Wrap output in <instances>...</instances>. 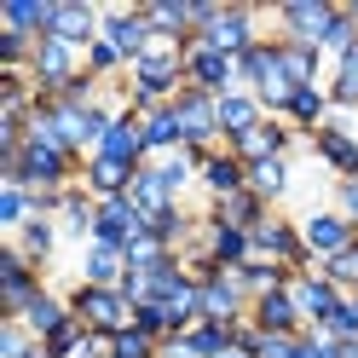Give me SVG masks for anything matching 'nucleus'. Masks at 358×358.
<instances>
[{
  "label": "nucleus",
  "mask_w": 358,
  "mask_h": 358,
  "mask_svg": "<svg viewBox=\"0 0 358 358\" xmlns=\"http://www.w3.org/2000/svg\"><path fill=\"white\" fill-rule=\"evenodd\" d=\"M81 168H87V156L64 150V145H41V139H24V150L12 162H0V173L24 191H76Z\"/></svg>",
  "instance_id": "obj_1"
},
{
  "label": "nucleus",
  "mask_w": 358,
  "mask_h": 358,
  "mask_svg": "<svg viewBox=\"0 0 358 358\" xmlns=\"http://www.w3.org/2000/svg\"><path fill=\"white\" fill-rule=\"evenodd\" d=\"M249 237H255V255H260V260H278V266H289L295 278H301V272H318V260H312V249H306V237H301L295 220L266 214Z\"/></svg>",
  "instance_id": "obj_2"
},
{
  "label": "nucleus",
  "mask_w": 358,
  "mask_h": 358,
  "mask_svg": "<svg viewBox=\"0 0 358 358\" xmlns=\"http://www.w3.org/2000/svg\"><path fill=\"white\" fill-rule=\"evenodd\" d=\"M70 312L93 335H122L133 324V301L122 295V289H93V283H76L70 289Z\"/></svg>",
  "instance_id": "obj_3"
},
{
  "label": "nucleus",
  "mask_w": 358,
  "mask_h": 358,
  "mask_svg": "<svg viewBox=\"0 0 358 358\" xmlns=\"http://www.w3.org/2000/svg\"><path fill=\"white\" fill-rule=\"evenodd\" d=\"M41 295H47V278H41V266H29V260L6 243V255H0V312H6V324H17Z\"/></svg>",
  "instance_id": "obj_4"
},
{
  "label": "nucleus",
  "mask_w": 358,
  "mask_h": 358,
  "mask_svg": "<svg viewBox=\"0 0 358 358\" xmlns=\"http://www.w3.org/2000/svg\"><path fill=\"white\" fill-rule=\"evenodd\" d=\"M347 116H352V110H335V116L306 139L312 156H318V162H324L335 179H358V133L347 127Z\"/></svg>",
  "instance_id": "obj_5"
},
{
  "label": "nucleus",
  "mask_w": 358,
  "mask_h": 358,
  "mask_svg": "<svg viewBox=\"0 0 358 358\" xmlns=\"http://www.w3.org/2000/svg\"><path fill=\"white\" fill-rule=\"evenodd\" d=\"M301 237H306V249H312V260H335V255H347V249H358V226L341 214V208H312L306 220H301Z\"/></svg>",
  "instance_id": "obj_6"
},
{
  "label": "nucleus",
  "mask_w": 358,
  "mask_h": 358,
  "mask_svg": "<svg viewBox=\"0 0 358 358\" xmlns=\"http://www.w3.org/2000/svg\"><path fill=\"white\" fill-rule=\"evenodd\" d=\"M196 41H208V47H220V52H231V58H243L249 47H260V12L255 6H220L214 12V24L196 35Z\"/></svg>",
  "instance_id": "obj_7"
},
{
  "label": "nucleus",
  "mask_w": 358,
  "mask_h": 358,
  "mask_svg": "<svg viewBox=\"0 0 358 358\" xmlns=\"http://www.w3.org/2000/svg\"><path fill=\"white\" fill-rule=\"evenodd\" d=\"M110 47H116L122 58H127V70L139 64L150 47H156V29H150V17H145V6H116V12H104V29H99Z\"/></svg>",
  "instance_id": "obj_8"
},
{
  "label": "nucleus",
  "mask_w": 358,
  "mask_h": 358,
  "mask_svg": "<svg viewBox=\"0 0 358 358\" xmlns=\"http://www.w3.org/2000/svg\"><path fill=\"white\" fill-rule=\"evenodd\" d=\"M185 87H203V93H231L237 87V58L208 47V41H191L185 47Z\"/></svg>",
  "instance_id": "obj_9"
},
{
  "label": "nucleus",
  "mask_w": 358,
  "mask_h": 358,
  "mask_svg": "<svg viewBox=\"0 0 358 358\" xmlns=\"http://www.w3.org/2000/svg\"><path fill=\"white\" fill-rule=\"evenodd\" d=\"M335 12H341L335 0H283V6H278V41H301V47H318Z\"/></svg>",
  "instance_id": "obj_10"
},
{
  "label": "nucleus",
  "mask_w": 358,
  "mask_h": 358,
  "mask_svg": "<svg viewBox=\"0 0 358 358\" xmlns=\"http://www.w3.org/2000/svg\"><path fill=\"white\" fill-rule=\"evenodd\" d=\"M249 289H243L237 272H208L203 278V318L208 324H243L249 318Z\"/></svg>",
  "instance_id": "obj_11"
},
{
  "label": "nucleus",
  "mask_w": 358,
  "mask_h": 358,
  "mask_svg": "<svg viewBox=\"0 0 358 358\" xmlns=\"http://www.w3.org/2000/svg\"><path fill=\"white\" fill-rule=\"evenodd\" d=\"M295 139H301V133L289 127L283 116H266V122H260L255 133H243V139H231L226 150H231V156H243V162L255 168V162H272V156H289V150H295Z\"/></svg>",
  "instance_id": "obj_12"
},
{
  "label": "nucleus",
  "mask_w": 358,
  "mask_h": 358,
  "mask_svg": "<svg viewBox=\"0 0 358 358\" xmlns=\"http://www.w3.org/2000/svg\"><path fill=\"white\" fill-rule=\"evenodd\" d=\"M145 226H150V220H145L139 208H133L127 196H110V203H99V220H93V243H99V249H122V255H127V243L139 237Z\"/></svg>",
  "instance_id": "obj_13"
},
{
  "label": "nucleus",
  "mask_w": 358,
  "mask_h": 358,
  "mask_svg": "<svg viewBox=\"0 0 358 358\" xmlns=\"http://www.w3.org/2000/svg\"><path fill=\"white\" fill-rule=\"evenodd\" d=\"M93 156H104V162H122V168H133V173H139V168L150 162L145 133H139V116H133V110H127V116H116V122L104 127V139L93 145Z\"/></svg>",
  "instance_id": "obj_14"
},
{
  "label": "nucleus",
  "mask_w": 358,
  "mask_h": 358,
  "mask_svg": "<svg viewBox=\"0 0 358 358\" xmlns=\"http://www.w3.org/2000/svg\"><path fill=\"white\" fill-rule=\"evenodd\" d=\"M203 249H208V260L220 266V272H243V266L255 260V237L237 231V226H220V220L203 214Z\"/></svg>",
  "instance_id": "obj_15"
},
{
  "label": "nucleus",
  "mask_w": 358,
  "mask_h": 358,
  "mask_svg": "<svg viewBox=\"0 0 358 358\" xmlns=\"http://www.w3.org/2000/svg\"><path fill=\"white\" fill-rule=\"evenodd\" d=\"M99 29H104V12H93L87 0H58L52 6V29L47 35H58V41H70V47H93L99 41Z\"/></svg>",
  "instance_id": "obj_16"
},
{
  "label": "nucleus",
  "mask_w": 358,
  "mask_h": 358,
  "mask_svg": "<svg viewBox=\"0 0 358 358\" xmlns=\"http://www.w3.org/2000/svg\"><path fill=\"white\" fill-rule=\"evenodd\" d=\"M249 324L266 329V335H301L306 318H301V306H295V289H272V295H260L249 306Z\"/></svg>",
  "instance_id": "obj_17"
},
{
  "label": "nucleus",
  "mask_w": 358,
  "mask_h": 358,
  "mask_svg": "<svg viewBox=\"0 0 358 358\" xmlns=\"http://www.w3.org/2000/svg\"><path fill=\"white\" fill-rule=\"evenodd\" d=\"M289 289H295V306H301L306 329H312V324H324L329 312L347 301V295H341V289H335V283H329L324 272H301V278H289Z\"/></svg>",
  "instance_id": "obj_18"
},
{
  "label": "nucleus",
  "mask_w": 358,
  "mask_h": 358,
  "mask_svg": "<svg viewBox=\"0 0 358 358\" xmlns=\"http://www.w3.org/2000/svg\"><path fill=\"white\" fill-rule=\"evenodd\" d=\"M203 191H208V203H226V196L249 191V162H243V156H231L226 145H220L208 162H203Z\"/></svg>",
  "instance_id": "obj_19"
},
{
  "label": "nucleus",
  "mask_w": 358,
  "mask_h": 358,
  "mask_svg": "<svg viewBox=\"0 0 358 358\" xmlns=\"http://www.w3.org/2000/svg\"><path fill=\"white\" fill-rule=\"evenodd\" d=\"M266 122V104L249 93V87H231V93H220V139H243V133H255Z\"/></svg>",
  "instance_id": "obj_20"
},
{
  "label": "nucleus",
  "mask_w": 358,
  "mask_h": 358,
  "mask_svg": "<svg viewBox=\"0 0 358 358\" xmlns=\"http://www.w3.org/2000/svg\"><path fill=\"white\" fill-rule=\"evenodd\" d=\"M335 116V104H329V87H295L289 93V104H283V122L301 133V139H312L324 122Z\"/></svg>",
  "instance_id": "obj_21"
},
{
  "label": "nucleus",
  "mask_w": 358,
  "mask_h": 358,
  "mask_svg": "<svg viewBox=\"0 0 358 358\" xmlns=\"http://www.w3.org/2000/svg\"><path fill=\"white\" fill-rule=\"evenodd\" d=\"M139 133H145L150 162H156V156L185 150V127H179V110H173V104H162V110H150V116H139Z\"/></svg>",
  "instance_id": "obj_22"
},
{
  "label": "nucleus",
  "mask_w": 358,
  "mask_h": 358,
  "mask_svg": "<svg viewBox=\"0 0 358 358\" xmlns=\"http://www.w3.org/2000/svg\"><path fill=\"white\" fill-rule=\"evenodd\" d=\"M179 341H185V358H226L237 347V324H208L196 318L191 329H179Z\"/></svg>",
  "instance_id": "obj_23"
},
{
  "label": "nucleus",
  "mask_w": 358,
  "mask_h": 358,
  "mask_svg": "<svg viewBox=\"0 0 358 358\" xmlns=\"http://www.w3.org/2000/svg\"><path fill=\"white\" fill-rule=\"evenodd\" d=\"M52 6L58 0H0V29H17V35H47L52 29Z\"/></svg>",
  "instance_id": "obj_24"
},
{
  "label": "nucleus",
  "mask_w": 358,
  "mask_h": 358,
  "mask_svg": "<svg viewBox=\"0 0 358 358\" xmlns=\"http://www.w3.org/2000/svg\"><path fill=\"white\" fill-rule=\"evenodd\" d=\"M58 237H64V231H58V220H47V214H35L29 226H24V231L12 237V249L24 255L29 266H41V272H47V260L58 255Z\"/></svg>",
  "instance_id": "obj_25"
},
{
  "label": "nucleus",
  "mask_w": 358,
  "mask_h": 358,
  "mask_svg": "<svg viewBox=\"0 0 358 358\" xmlns=\"http://www.w3.org/2000/svg\"><path fill=\"white\" fill-rule=\"evenodd\" d=\"M127 185H133V168L104 162V156H87V168H81V191H87V196L110 203V196H127Z\"/></svg>",
  "instance_id": "obj_26"
},
{
  "label": "nucleus",
  "mask_w": 358,
  "mask_h": 358,
  "mask_svg": "<svg viewBox=\"0 0 358 358\" xmlns=\"http://www.w3.org/2000/svg\"><path fill=\"white\" fill-rule=\"evenodd\" d=\"M266 214H278L266 196H255V191H237V196H226V203H208V220H220V226H237V231H255Z\"/></svg>",
  "instance_id": "obj_27"
},
{
  "label": "nucleus",
  "mask_w": 358,
  "mask_h": 358,
  "mask_svg": "<svg viewBox=\"0 0 358 358\" xmlns=\"http://www.w3.org/2000/svg\"><path fill=\"white\" fill-rule=\"evenodd\" d=\"M122 278H127V255L122 249H99V243H87V249H81V283L122 289Z\"/></svg>",
  "instance_id": "obj_28"
},
{
  "label": "nucleus",
  "mask_w": 358,
  "mask_h": 358,
  "mask_svg": "<svg viewBox=\"0 0 358 358\" xmlns=\"http://www.w3.org/2000/svg\"><path fill=\"white\" fill-rule=\"evenodd\" d=\"M127 203H133V208H139L145 220H156V214H168V208L179 203V196H173V191L162 185V173H156V168L145 162L139 173H133V185H127Z\"/></svg>",
  "instance_id": "obj_29"
},
{
  "label": "nucleus",
  "mask_w": 358,
  "mask_h": 358,
  "mask_svg": "<svg viewBox=\"0 0 358 358\" xmlns=\"http://www.w3.org/2000/svg\"><path fill=\"white\" fill-rule=\"evenodd\" d=\"M76 318V312H70V295H58V289H47V295H41L29 312H24V318H17V324H24L29 335H35V341H47V335H58L64 324H70Z\"/></svg>",
  "instance_id": "obj_30"
},
{
  "label": "nucleus",
  "mask_w": 358,
  "mask_h": 358,
  "mask_svg": "<svg viewBox=\"0 0 358 358\" xmlns=\"http://www.w3.org/2000/svg\"><path fill=\"white\" fill-rule=\"evenodd\" d=\"M93 220H99V196H87L81 185L64 191V203H58V231H64V237L93 243Z\"/></svg>",
  "instance_id": "obj_31"
},
{
  "label": "nucleus",
  "mask_w": 358,
  "mask_h": 358,
  "mask_svg": "<svg viewBox=\"0 0 358 358\" xmlns=\"http://www.w3.org/2000/svg\"><path fill=\"white\" fill-rule=\"evenodd\" d=\"M283 76L295 87H324V52L301 47V41H283Z\"/></svg>",
  "instance_id": "obj_32"
},
{
  "label": "nucleus",
  "mask_w": 358,
  "mask_h": 358,
  "mask_svg": "<svg viewBox=\"0 0 358 358\" xmlns=\"http://www.w3.org/2000/svg\"><path fill=\"white\" fill-rule=\"evenodd\" d=\"M289 179H295V173H289V156H272V162H255L249 168V191L255 196H266V203H283V196H289Z\"/></svg>",
  "instance_id": "obj_33"
},
{
  "label": "nucleus",
  "mask_w": 358,
  "mask_h": 358,
  "mask_svg": "<svg viewBox=\"0 0 358 358\" xmlns=\"http://www.w3.org/2000/svg\"><path fill=\"white\" fill-rule=\"evenodd\" d=\"M295 341H301V335H266V329H255L249 318L237 324V347L255 352V358H295Z\"/></svg>",
  "instance_id": "obj_34"
},
{
  "label": "nucleus",
  "mask_w": 358,
  "mask_h": 358,
  "mask_svg": "<svg viewBox=\"0 0 358 358\" xmlns=\"http://www.w3.org/2000/svg\"><path fill=\"white\" fill-rule=\"evenodd\" d=\"M243 289H249V301H260V295H272V289H289V278H295V272H289V266H278V260H249V266H243Z\"/></svg>",
  "instance_id": "obj_35"
},
{
  "label": "nucleus",
  "mask_w": 358,
  "mask_h": 358,
  "mask_svg": "<svg viewBox=\"0 0 358 358\" xmlns=\"http://www.w3.org/2000/svg\"><path fill=\"white\" fill-rule=\"evenodd\" d=\"M29 220H35V191H24V185H12V179H6V185H0V231L17 237Z\"/></svg>",
  "instance_id": "obj_36"
},
{
  "label": "nucleus",
  "mask_w": 358,
  "mask_h": 358,
  "mask_svg": "<svg viewBox=\"0 0 358 358\" xmlns=\"http://www.w3.org/2000/svg\"><path fill=\"white\" fill-rule=\"evenodd\" d=\"M329 104H335V110H352V116H358V47L329 70Z\"/></svg>",
  "instance_id": "obj_37"
},
{
  "label": "nucleus",
  "mask_w": 358,
  "mask_h": 358,
  "mask_svg": "<svg viewBox=\"0 0 358 358\" xmlns=\"http://www.w3.org/2000/svg\"><path fill=\"white\" fill-rule=\"evenodd\" d=\"M352 47H358V24H352V12L341 6V12L329 17V29H324V41H318V52H324L329 64H341Z\"/></svg>",
  "instance_id": "obj_38"
},
{
  "label": "nucleus",
  "mask_w": 358,
  "mask_h": 358,
  "mask_svg": "<svg viewBox=\"0 0 358 358\" xmlns=\"http://www.w3.org/2000/svg\"><path fill=\"white\" fill-rule=\"evenodd\" d=\"M87 335H93V329H87L81 318H70L58 335H47V341H41V352H47V358H81V352H87Z\"/></svg>",
  "instance_id": "obj_39"
},
{
  "label": "nucleus",
  "mask_w": 358,
  "mask_h": 358,
  "mask_svg": "<svg viewBox=\"0 0 358 358\" xmlns=\"http://www.w3.org/2000/svg\"><path fill=\"white\" fill-rule=\"evenodd\" d=\"M87 76H99V81L110 87L116 76H127V58H122V52H116V47H110V41L99 35L93 47H87Z\"/></svg>",
  "instance_id": "obj_40"
},
{
  "label": "nucleus",
  "mask_w": 358,
  "mask_h": 358,
  "mask_svg": "<svg viewBox=\"0 0 358 358\" xmlns=\"http://www.w3.org/2000/svg\"><path fill=\"white\" fill-rule=\"evenodd\" d=\"M133 329H139V335H150V341H168V335H179L162 301H139V306H133Z\"/></svg>",
  "instance_id": "obj_41"
},
{
  "label": "nucleus",
  "mask_w": 358,
  "mask_h": 358,
  "mask_svg": "<svg viewBox=\"0 0 358 358\" xmlns=\"http://www.w3.org/2000/svg\"><path fill=\"white\" fill-rule=\"evenodd\" d=\"M110 358H162V341H150V335L127 324L122 335H110Z\"/></svg>",
  "instance_id": "obj_42"
},
{
  "label": "nucleus",
  "mask_w": 358,
  "mask_h": 358,
  "mask_svg": "<svg viewBox=\"0 0 358 358\" xmlns=\"http://www.w3.org/2000/svg\"><path fill=\"white\" fill-rule=\"evenodd\" d=\"M29 58H35V35L0 29V70H29Z\"/></svg>",
  "instance_id": "obj_43"
},
{
  "label": "nucleus",
  "mask_w": 358,
  "mask_h": 358,
  "mask_svg": "<svg viewBox=\"0 0 358 358\" xmlns=\"http://www.w3.org/2000/svg\"><path fill=\"white\" fill-rule=\"evenodd\" d=\"M35 335L24 329V324H0V358H35Z\"/></svg>",
  "instance_id": "obj_44"
},
{
  "label": "nucleus",
  "mask_w": 358,
  "mask_h": 358,
  "mask_svg": "<svg viewBox=\"0 0 358 358\" xmlns=\"http://www.w3.org/2000/svg\"><path fill=\"white\" fill-rule=\"evenodd\" d=\"M335 208L358 226V179H341V185H335Z\"/></svg>",
  "instance_id": "obj_45"
},
{
  "label": "nucleus",
  "mask_w": 358,
  "mask_h": 358,
  "mask_svg": "<svg viewBox=\"0 0 358 358\" xmlns=\"http://www.w3.org/2000/svg\"><path fill=\"white\" fill-rule=\"evenodd\" d=\"M35 358H47V352H41V347H35Z\"/></svg>",
  "instance_id": "obj_46"
}]
</instances>
